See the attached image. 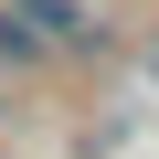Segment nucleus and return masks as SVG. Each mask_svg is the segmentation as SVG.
<instances>
[{"label": "nucleus", "mask_w": 159, "mask_h": 159, "mask_svg": "<svg viewBox=\"0 0 159 159\" xmlns=\"http://www.w3.org/2000/svg\"><path fill=\"white\" fill-rule=\"evenodd\" d=\"M11 21H43L53 43H96V11L85 0H11Z\"/></svg>", "instance_id": "f257e3e1"}]
</instances>
